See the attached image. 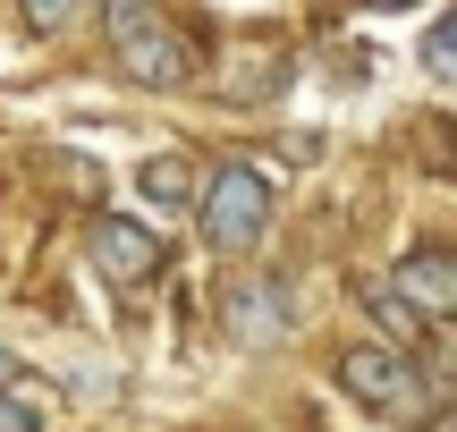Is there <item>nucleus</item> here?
<instances>
[{
    "label": "nucleus",
    "instance_id": "obj_1",
    "mask_svg": "<svg viewBox=\"0 0 457 432\" xmlns=\"http://www.w3.org/2000/svg\"><path fill=\"white\" fill-rule=\"evenodd\" d=\"M102 26H111V60L128 85L145 94H179L195 77V43L162 17V0H102Z\"/></svg>",
    "mask_w": 457,
    "mask_h": 432
},
{
    "label": "nucleus",
    "instance_id": "obj_2",
    "mask_svg": "<svg viewBox=\"0 0 457 432\" xmlns=\"http://www.w3.org/2000/svg\"><path fill=\"white\" fill-rule=\"evenodd\" d=\"M339 390H347V399H364L373 416L407 424V432L441 424V382H432L407 348H347L339 356Z\"/></svg>",
    "mask_w": 457,
    "mask_h": 432
},
{
    "label": "nucleus",
    "instance_id": "obj_3",
    "mask_svg": "<svg viewBox=\"0 0 457 432\" xmlns=\"http://www.w3.org/2000/svg\"><path fill=\"white\" fill-rule=\"evenodd\" d=\"M195 212H204V237H212L220 254H254V237L271 229V179H262L254 162H228V170L204 179Z\"/></svg>",
    "mask_w": 457,
    "mask_h": 432
},
{
    "label": "nucleus",
    "instance_id": "obj_4",
    "mask_svg": "<svg viewBox=\"0 0 457 432\" xmlns=\"http://www.w3.org/2000/svg\"><path fill=\"white\" fill-rule=\"evenodd\" d=\"M85 254H94V271L111 288H128V297L162 280V237L136 229V220H119V212H94V220H85Z\"/></svg>",
    "mask_w": 457,
    "mask_h": 432
},
{
    "label": "nucleus",
    "instance_id": "obj_5",
    "mask_svg": "<svg viewBox=\"0 0 457 432\" xmlns=\"http://www.w3.org/2000/svg\"><path fill=\"white\" fill-rule=\"evenodd\" d=\"M390 288H398L424 322H449V314H457V254H449V246H415L407 263L390 271Z\"/></svg>",
    "mask_w": 457,
    "mask_h": 432
},
{
    "label": "nucleus",
    "instance_id": "obj_6",
    "mask_svg": "<svg viewBox=\"0 0 457 432\" xmlns=\"http://www.w3.org/2000/svg\"><path fill=\"white\" fill-rule=\"evenodd\" d=\"M228 331L237 339H279L288 331V297H279V280H228Z\"/></svg>",
    "mask_w": 457,
    "mask_h": 432
},
{
    "label": "nucleus",
    "instance_id": "obj_7",
    "mask_svg": "<svg viewBox=\"0 0 457 432\" xmlns=\"http://www.w3.org/2000/svg\"><path fill=\"white\" fill-rule=\"evenodd\" d=\"M356 305L381 322V339H390V348H415V339H424V314H415V305L398 297V288L381 280V271H364V280H356Z\"/></svg>",
    "mask_w": 457,
    "mask_h": 432
},
{
    "label": "nucleus",
    "instance_id": "obj_8",
    "mask_svg": "<svg viewBox=\"0 0 457 432\" xmlns=\"http://www.w3.org/2000/svg\"><path fill=\"white\" fill-rule=\"evenodd\" d=\"M136 187H145V195L162 204V212H187V204L204 195V170L187 162V153H153V162L136 170Z\"/></svg>",
    "mask_w": 457,
    "mask_h": 432
},
{
    "label": "nucleus",
    "instance_id": "obj_9",
    "mask_svg": "<svg viewBox=\"0 0 457 432\" xmlns=\"http://www.w3.org/2000/svg\"><path fill=\"white\" fill-rule=\"evenodd\" d=\"M0 432H51V399L17 373L9 390H0Z\"/></svg>",
    "mask_w": 457,
    "mask_h": 432
},
{
    "label": "nucleus",
    "instance_id": "obj_10",
    "mask_svg": "<svg viewBox=\"0 0 457 432\" xmlns=\"http://www.w3.org/2000/svg\"><path fill=\"white\" fill-rule=\"evenodd\" d=\"M26 17H34L43 34H68V26L85 17V0H26Z\"/></svg>",
    "mask_w": 457,
    "mask_h": 432
},
{
    "label": "nucleus",
    "instance_id": "obj_11",
    "mask_svg": "<svg viewBox=\"0 0 457 432\" xmlns=\"http://www.w3.org/2000/svg\"><path fill=\"white\" fill-rule=\"evenodd\" d=\"M424 68H432V77H449V68H457V26H449V17L424 34Z\"/></svg>",
    "mask_w": 457,
    "mask_h": 432
},
{
    "label": "nucleus",
    "instance_id": "obj_12",
    "mask_svg": "<svg viewBox=\"0 0 457 432\" xmlns=\"http://www.w3.org/2000/svg\"><path fill=\"white\" fill-rule=\"evenodd\" d=\"M51 179H68V187L94 195V162H77V153H51Z\"/></svg>",
    "mask_w": 457,
    "mask_h": 432
},
{
    "label": "nucleus",
    "instance_id": "obj_13",
    "mask_svg": "<svg viewBox=\"0 0 457 432\" xmlns=\"http://www.w3.org/2000/svg\"><path fill=\"white\" fill-rule=\"evenodd\" d=\"M9 382H17V356H9V348H0V390H9Z\"/></svg>",
    "mask_w": 457,
    "mask_h": 432
},
{
    "label": "nucleus",
    "instance_id": "obj_14",
    "mask_svg": "<svg viewBox=\"0 0 457 432\" xmlns=\"http://www.w3.org/2000/svg\"><path fill=\"white\" fill-rule=\"evenodd\" d=\"M364 9H415V0H364Z\"/></svg>",
    "mask_w": 457,
    "mask_h": 432
}]
</instances>
